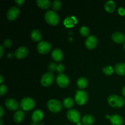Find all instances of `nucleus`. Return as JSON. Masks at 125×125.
<instances>
[{
    "instance_id": "obj_1",
    "label": "nucleus",
    "mask_w": 125,
    "mask_h": 125,
    "mask_svg": "<svg viewBox=\"0 0 125 125\" xmlns=\"http://www.w3.org/2000/svg\"><path fill=\"white\" fill-rule=\"evenodd\" d=\"M107 101L109 106L115 108H121L125 104V100L122 96L116 95H111L108 96Z\"/></svg>"
},
{
    "instance_id": "obj_2",
    "label": "nucleus",
    "mask_w": 125,
    "mask_h": 125,
    "mask_svg": "<svg viewBox=\"0 0 125 125\" xmlns=\"http://www.w3.org/2000/svg\"><path fill=\"white\" fill-rule=\"evenodd\" d=\"M45 20L48 24L51 26H56L60 21V17L56 12L53 10H48L44 15Z\"/></svg>"
},
{
    "instance_id": "obj_3",
    "label": "nucleus",
    "mask_w": 125,
    "mask_h": 125,
    "mask_svg": "<svg viewBox=\"0 0 125 125\" xmlns=\"http://www.w3.org/2000/svg\"><path fill=\"white\" fill-rule=\"evenodd\" d=\"M89 100V95L84 90H79L76 92L74 96V101L76 104L83 106L87 103Z\"/></svg>"
},
{
    "instance_id": "obj_4",
    "label": "nucleus",
    "mask_w": 125,
    "mask_h": 125,
    "mask_svg": "<svg viewBox=\"0 0 125 125\" xmlns=\"http://www.w3.org/2000/svg\"><path fill=\"white\" fill-rule=\"evenodd\" d=\"M62 103L60 101L55 99L50 100L47 103V107L50 111L53 113H59L62 109Z\"/></svg>"
},
{
    "instance_id": "obj_5",
    "label": "nucleus",
    "mask_w": 125,
    "mask_h": 125,
    "mask_svg": "<svg viewBox=\"0 0 125 125\" xmlns=\"http://www.w3.org/2000/svg\"><path fill=\"white\" fill-rule=\"evenodd\" d=\"M35 106V101L30 97L24 98L20 102V107L25 111H29L33 109Z\"/></svg>"
},
{
    "instance_id": "obj_6",
    "label": "nucleus",
    "mask_w": 125,
    "mask_h": 125,
    "mask_svg": "<svg viewBox=\"0 0 125 125\" xmlns=\"http://www.w3.org/2000/svg\"><path fill=\"white\" fill-rule=\"evenodd\" d=\"M67 117L70 122L74 123H79V121L81 119L80 112L75 109H71L68 110L67 112Z\"/></svg>"
},
{
    "instance_id": "obj_7",
    "label": "nucleus",
    "mask_w": 125,
    "mask_h": 125,
    "mask_svg": "<svg viewBox=\"0 0 125 125\" xmlns=\"http://www.w3.org/2000/svg\"><path fill=\"white\" fill-rule=\"evenodd\" d=\"M54 81V75L51 72H48L45 73L40 79V83L44 87H49L52 85Z\"/></svg>"
},
{
    "instance_id": "obj_8",
    "label": "nucleus",
    "mask_w": 125,
    "mask_h": 125,
    "mask_svg": "<svg viewBox=\"0 0 125 125\" xmlns=\"http://www.w3.org/2000/svg\"><path fill=\"white\" fill-rule=\"evenodd\" d=\"M52 49V45L46 41H41L37 46V51L41 54H46L49 53Z\"/></svg>"
},
{
    "instance_id": "obj_9",
    "label": "nucleus",
    "mask_w": 125,
    "mask_h": 125,
    "mask_svg": "<svg viewBox=\"0 0 125 125\" xmlns=\"http://www.w3.org/2000/svg\"><path fill=\"white\" fill-rule=\"evenodd\" d=\"M56 83L61 88H66L70 84V79L66 74H59L56 78Z\"/></svg>"
},
{
    "instance_id": "obj_10",
    "label": "nucleus",
    "mask_w": 125,
    "mask_h": 125,
    "mask_svg": "<svg viewBox=\"0 0 125 125\" xmlns=\"http://www.w3.org/2000/svg\"><path fill=\"white\" fill-rule=\"evenodd\" d=\"M98 43V38L95 35H90L87 37L85 42V45L89 50H94L97 46Z\"/></svg>"
},
{
    "instance_id": "obj_11",
    "label": "nucleus",
    "mask_w": 125,
    "mask_h": 125,
    "mask_svg": "<svg viewBox=\"0 0 125 125\" xmlns=\"http://www.w3.org/2000/svg\"><path fill=\"white\" fill-rule=\"evenodd\" d=\"M20 10L18 7L13 6L7 10V18L9 21H14L20 15Z\"/></svg>"
},
{
    "instance_id": "obj_12",
    "label": "nucleus",
    "mask_w": 125,
    "mask_h": 125,
    "mask_svg": "<svg viewBox=\"0 0 125 125\" xmlns=\"http://www.w3.org/2000/svg\"><path fill=\"white\" fill-rule=\"evenodd\" d=\"M28 54H29L28 49L25 46H21L17 49L15 52V56L18 59H23L28 56Z\"/></svg>"
},
{
    "instance_id": "obj_13",
    "label": "nucleus",
    "mask_w": 125,
    "mask_h": 125,
    "mask_svg": "<svg viewBox=\"0 0 125 125\" xmlns=\"http://www.w3.org/2000/svg\"><path fill=\"white\" fill-rule=\"evenodd\" d=\"M106 118L110 120L111 124L112 125H123L124 123V119L120 115L114 114L112 116L107 115H106Z\"/></svg>"
},
{
    "instance_id": "obj_14",
    "label": "nucleus",
    "mask_w": 125,
    "mask_h": 125,
    "mask_svg": "<svg viewBox=\"0 0 125 125\" xmlns=\"http://www.w3.org/2000/svg\"><path fill=\"white\" fill-rule=\"evenodd\" d=\"M5 106L10 111H16L19 107L18 101L13 98H8L5 101Z\"/></svg>"
},
{
    "instance_id": "obj_15",
    "label": "nucleus",
    "mask_w": 125,
    "mask_h": 125,
    "mask_svg": "<svg viewBox=\"0 0 125 125\" xmlns=\"http://www.w3.org/2000/svg\"><path fill=\"white\" fill-rule=\"evenodd\" d=\"M32 120L33 123L38 124L43 120L44 117V114L42 111L40 109H37L33 112L32 114Z\"/></svg>"
},
{
    "instance_id": "obj_16",
    "label": "nucleus",
    "mask_w": 125,
    "mask_h": 125,
    "mask_svg": "<svg viewBox=\"0 0 125 125\" xmlns=\"http://www.w3.org/2000/svg\"><path fill=\"white\" fill-rule=\"evenodd\" d=\"M51 57L56 62H61L63 59V52L61 49L55 48L51 52Z\"/></svg>"
},
{
    "instance_id": "obj_17",
    "label": "nucleus",
    "mask_w": 125,
    "mask_h": 125,
    "mask_svg": "<svg viewBox=\"0 0 125 125\" xmlns=\"http://www.w3.org/2000/svg\"><path fill=\"white\" fill-rule=\"evenodd\" d=\"M112 39L117 44H122L125 42V35L120 32H116L112 35Z\"/></svg>"
},
{
    "instance_id": "obj_18",
    "label": "nucleus",
    "mask_w": 125,
    "mask_h": 125,
    "mask_svg": "<svg viewBox=\"0 0 125 125\" xmlns=\"http://www.w3.org/2000/svg\"><path fill=\"white\" fill-rule=\"evenodd\" d=\"M24 117H25V114H24V111H17L14 113L13 115V119L15 123H20L22 122V121L24 120Z\"/></svg>"
},
{
    "instance_id": "obj_19",
    "label": "nucleus",
    "mask_w": 125,
    "mask_h": 125,
    "mask_svg": "<svg viewBox=\"0 0 125 125\" xmlns=\"http://www.w3.org/2000/svg\"><path fill=\"white\" fill-rule=\"evenodd\" d=\"M114 70L120 76H125V63L120 62L114 67Z\"/></svg>"
},
{
    "instance_id": "obj_20",
    "label": "nucleus",
    "mask_w": 125,
    "mask_h": 125,
    "mask_svg": "<svg viewBox=\"0 0 125 125\" xmlns=\"http://www.w3.org/2000/svg\"><path fill=\"white\" fill-rule=\"evenodd\" d=\"M31 37L34 42H39L42 38V34L39 29H35L32 31L31 33Z\"/></svg>"
},
{
    "instance_id": "obj_21",
    "label": "nucleus",
    "mask_w": 125,
    "mask_h": 125,
    "mask_svg": "<svg viewBox=\"0 0 125 125\" xmlns=\"http://www.w3.org/2000/svg\"><path fill=\"white\" fill-rule=\"evenodd\" d=\"M37 5L38 7L41 8L42 9H48L52 5L51 1L49 0H37L36 1Z\"/></svg>"
},
{
    "instance_id": "obj_22",
    "label": "nucleus",
    "mask_w": 125,
    "mask_h": 125,
    "mask_svg": "<svg viewBox=\"0 0 125 125\" xmlns=\"http://www.w3.org/2000/svg\"><path fill=\"white\" fill-rule=\"evenodd\" d=\"M82 123L84 125H92L95 122V118L92 115H85L81 119Z\"/></svg>"
},
{
    "instance_id": "obj_23",
    "label": "nucleus",
    "mask_w": 125,
    "mask_h": 125,
    "mask_svg": "<svg viewBox=\"0 0 125 125\" xmlns=\"http://www.w3.org/2000/svg\"><path fill=\"white\" fill-rule=\"evenodd\" d=\"M89 84V81L85 77H81L77 80V85L78 88L81 90L85 89L88 86Z\"/></svg>"
},
{
    "instance_id": "obj_24",
    "label": "nucleus",
    "mask_w": 125,
    "mask_h": 125,
    "mask_svg": "<svg viewBox=\"0 0 125 125\" xmlns=\"http://www.w3.org/2000/svg\"><path fill=\"white\" fill-rule=\"evenodd\" d=\"M116 8V4L114 1H108L105 3L104 9L108 13H112L115 11Z\"/></svg>"
},
{
    "instance_id": "obj_25",
    "label": "nucleus",
    "mask_w": 125,
    "mask_h": 125,
    "mask_svg": "<svg viewBox=\"0 0 125 125\" xmlns=\"http://www.w3.org/2000/svg\"><path fill=\"white\" fill-rule=\"evenodd\" d=\"M74 103H75V101L74 100H73V98H72V97H67L63 100L62 104H63V107L65 108L71 109L72 107H73L74 106Z\"/></svg>"
},
{
    "instance_id": "obj_26",
    "label": "nucleus",
    "mask_w": 125,
    "mask_h": 125,
    "mask_svg": "<svg viewBox=\"0 0 125 125\" xmlns=\"http://www.w3.org/2000/svg\"><path fill=\"white\" fill-rule=\"evenodd\" d=\"M76 23V19L73 17H67V18H65V20H64V22H63L65 26L67 28H72V27L74 26V24Z\"/></svg>"
},
{
    "instance_id": "obj_27",
    "label": "nucleus",
    "mask_w": 125,
    "mask_h": 125,
    "mask_svg": "<svg viewBox=\"0 0 125 125\" xmlns=\"http://www.w3.org/2000/svg\"><path fill=\"white\" fill-rule=\"evenodd\" d=\"M90 29L88 27L82 26L79 28V34L83 37H89L90 34Z\"/></svg>"
},
{
    "instance_id": "obj_28",
    "label": "nucleus",
    "mask_w": 125,
    "mask_h": 125,
    "mask_svg": "<svg viewBox=\"0 0 125 125\" xmlns=\"http://www.w3.org/2000/svg\"><path fill=\"white\" fill-rule=\"evenodd\" d=\"M114 68L112 67V66H110V65H107L106 67H104L103 69V72L104 74L107 76H109L111 75L114 73Z\"/></svg>"
},
{
    "instance_id": "obj_29",
    "label": "nucleus",
    "mask_w": 125,
    "mask_h": 125,
    "mask_svg": "<svg viewBox=\"0 0 125 125\" xmlns=\"http://www.w3.org/2000/svg\"><path fill=\"white\" fill-rule=\"evenodd\" d=\"M51 6H52V9L53 11H54V12L59 11L61 9V7H62V2L59 0H56V1H53Z\"/></svg>"
},
{
    "instance_id": "obj_30",
    "label": "nucleus",
    "mask_w": 125,
    "mask_h": 125,
    "mask_svg": "<svg viewBox=\"0 0 125 125\" xmlns=\"http://www.w3.org/2000/svg\"><path fill=\"white\" fill-rule=\"evenodd\" d=\"M65 70V67L62 63H59L57 65L56 67V72L59 73V74H62Z\"/></svg>"
},
{
    "instance_id": "obj_31",
    "label": "nucleus",
    "mask_w": 125,
    "mask_h": 125,
    "mask_svg": "<svg viewBox=\"0 0 125 125\" xmlns=\"http://www.w3.org/2000/svg\"><path fill=\"white\" fill-rule=\"evenodd\" d=\"M7 91H8V89H7V86L4 84H1L0 85V95L3 96V95H6Z\"/></svg>"
},
{
    "instance_id": "obj_32",
    "label": "nucleus",
    "mask_w": 125,
    "mask_h": 125,
    "mask_svg": "<svg viewBox=\"0 0 125 125\" xmlns=\"http://www.w3.org/2000/svg\"><path fill=\"white\" fill-rule=\"evenodd\" d=\"M57 65L56 64V63H55V62H50V63L48 64V70L50 71V72H55V71H56V67H57Z\"/></svg>"
},
{
    "instance_id": "obj_33",
    "label": "nucleus",
    "mask_w": 125,
    "mask_h": 125,
    "mask_svg": "<svg viewBox=\"0 0 125 125\" xmlns=\"http://www.w3.org/2000/svg\"><path fill=\"white\" fill-rule=\"evenodd\" d=\"M12 45V41L9 39H7L3 42V46L4 48H10Z\"/></svg>"
},
{
    "instance_id": "obj_34",
    "label": "nucleus",
    "mask_w": 125,
    "mask_h": 125,
    "mask_svg": "<svg viewBox=\"0 0 125 125\" xmlns=\"http://www.w3.org/2000/svg\"><path fill=\"white\" fill-rule=\"evenodd\" d=\"M118 12L120 15L125 16V9L123 7H120L118 10Z\"/></svg>"
},
{
    "instance_id": "obj_35",
    "label": "nucleus",
    "mask_w": 125,
    "mask_h": 125,
    "mask_svg": "<svg viewBox=\"0 0 125 125\" xmlns=\"http://www.w3.org/2000/svg\"><path fill=\"white\" fill-rule=\"evenodd\" d=\"M24 2H25L24 0H16V1H15V3L18 6H22L24 4Z\"/></svg>"
},
{
    "instance_id": "obj_36",
    "label": "nucleus",
    "mask_w": 125,
    "mask_h": 125,
    "mask_svg": "<svg viewBox=\"0 0 125 125\" xmlns=\"http://www.w3.org/2000/svg\"><path fill=\"white\" fill-rule=\"evenodd\" d=\"M4 114V107L2 106H0V117L1 118H2V117H3Z\"/></svg>"
},
{
    "instance_id": "obj_37",
    "label": "nucleus",
    "mask_w": 125,
    "mask_h": 125,
    "mask_svg": "<svg viewBox=\"0 0 125 125\" xmlns=\"http://www.w3.org/2000/svg\"><path fill=\"white\" fill-rule=\"evenodd\" d=\"M4 47L2 45H1L0 46V57H2V56H3L4 51Z\"/></svg>"
},
{
    "instance_id": "obj_38",
    "label": "nucleus",
    "mask_w": 125,
    "mask_h": 125,
    "mask_svg": "<svg viewBox=\"0 0 125 125\" xmlns=\"http://www.w3.org/2000/svg\"><path fill=\"white\" fill-rule=\"evenodd\" d=\"M4 81V76L2 75L0 76V83L1 84H2V83Z\"/></svg>"
},
{
    "instance_id": "obj_39",
    "label": "nucleus",
    "mask_w": 125,
    "mask_h": 125,
    "mask_svg": "<svg viewBox=\"0 0 125 125\" xmlns=\"http://www.w3.org/2000/svg\"><path fill=\"white\" fill-rule=\"evenodd\" d=\"M122 95H123V96L125 98V86H124L123 88H122Z\"/></svg>"
},
{
    "instance_id": "obj_40",
    "label": "nucleus",
    "mask_w": 125,
    "mask_h": 125,
    "mask_svg": "<svg viewBox=\"0 0 125 125\" xmlns=\"http://www.w3.org/2000/svg\"><path fill=\"white\" fill-rule=\"evenodd\" d=\"M0 125H3V120H2V118H1V120H0Z\"/></svg>"
},
{
    "instance_id": "obj_41",
    "label": "nucleus",
    "mask_w": 125,
    "mask_h": 125,
    "mask_svg": "<svg viewBox=\"0 0 125 125\" xmlns=\"http://www.w3.org/2000/svg\"><path fill=\"white\" fill-rule=\"evenodd\" d=\"M123 49L125 50V42L123 43Z\"/></svg>"
},
{
    "instance_id": "obj_42",
    "label": "nucleus",
    "mask_w": 125,
    "mask_h": 125,
    "mask_svg": "<svg viewBox=\"0 0 125 125\" xmlns=\"http://www.w3.org/2000/svg\"><path fill=\"white\" fill-rule=\"evenodd\" d=\"M77 125H81V124L80 123H77Z\"/></svg>"
},
{
    "instance_id": "obj_43",
    "label": "nucleus",
    "mask_w": 125,
    "mask_h": 125,
    "mask_svg": "<svg viewBox=\"0 0 125 125\" xmlns=\"http://www.w3.org/2000/svg\"><path fill=\"white\" fill-rule=\"evenodd\" d=\"M43 125L42 124H40V125Z\"/></svg>"
}]
</instances>
